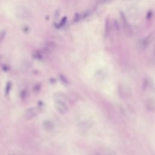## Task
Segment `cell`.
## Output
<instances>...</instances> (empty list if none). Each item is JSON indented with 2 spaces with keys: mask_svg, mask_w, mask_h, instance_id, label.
I'll use <instances>...</instances> for the list:
<instances>
[{
  "mask_svg": "<svg viewBox=\"0 0 155 155\" xmlns=\"http://www.w3.org/2000/svg\"><path fill=\"white\" fill-rule=\"evenodd\" d=\"M56 107L58 110L60 112V113H65L66 111L67 110V105H65V104L64 103V102H63L62 99H59L58 100L56 101Z\"/></svg>",
  "mask_w": 155,
  "mask_h": 155,
  "instance_id": "1",
  "label": "cell"
},
{
  "mask_svg": "<svg viewBox=\"0 0 155 155\" xmlns=\"http://www.w3.org/2000/svg\"><path fill=\"white\" fill-rule=\"evenodd\" d=\"M148 45V41L147 39L144 38L140 39L137 43V49L139 50L140 51H143Z\"/></svg>",
  "mask_w": 155,
  "mask_h": 155,
  "instance_id": "3",
  "label": "cell"
},
{
  "mask_svg": "<svg viewBox=\"0 0 155 155\" xmlns=\"http://www.w3.org/2000/svg\"><path fill=\"white\" fill-rule=\"evenodd\" d=\"M153 54H154V55L155 56V44L154 45V46H153Z\"/></svg>",
  "mask_w": 155,
  "mask_h": 155,
  "instance_id": "5",
  "label": "cell"
},
{
  "mask_svg": "<svg viewBox=\"0 0 155 155\" xmlns=\"http://www.w3.org/2000/svg\"><path fill=\"white\" fill-rule=\"evenodd\" d=\"M151 15H152V12H148V13H147V17L148 18H151Z\"/></svg>",
  "mask_w": 155,
  "mask_h": 155,
  "instance_id": "4",
  "label": "cell"
},
{
  "mask_svg": "<svg viewBox=\"0 0 155 155\" xmlns=\"http://www.w3.org/2000/svg\"><path fill=\"white\" fill-rule=\"evenodd\" d=\"M145 106L146 108L150 111H155V101L151 99H148L145 101Z\"/></svg>",
  "mask_w": 155,
  "mask_h": 155,
  "instance_id": "2",
  "label": "cell"
}]
</instances>
